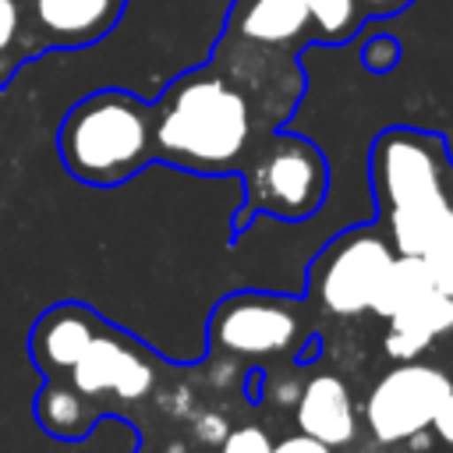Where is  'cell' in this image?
I'll list each match as a JSON object with an SVG mask.
<instances>
[{"mask_svg":"<svg viewBox=\"0 0 453 453\" xmlns=\"http://www.w3.org/2000/svg\"><path fill=\"white\" fill-rule=\"evenodd\" d=\"M64 170L88 188H117L152 159V103L127 88H99L78 99L57 131Z\"/></svg>","mask_w":453,"mask_h":453,"instance_id":"3957f363","label":"cell"},{"mask_svg":"<svg viewBox=\"0 0 453 453\" xmlns=\"http://www.w3.org/2000/svg\"><path fill=\"white\" fill-rule=\"evenodd\" d=\"M308 333L304 304L283 294L241 290L226 294L209 315V347L223 357L287 354Z\"/></svg>","mask_w":453,"mask_h":453,"instance_id":"8992f818","label":"cell"},{"mask_svg":"<svg viewBox=\"0 0 453 453\" xmlns=\"http://www.w3.org/2000/svg\"><path fill=\"white\" fill-rule=\"evenodd\" d=\"M219 453H273V442L258 425H241L223 435Z\"/></svg>","mask_w":453,"mask_h":453,"instance_id":"d6986e66","label":"cell"},{"mask_svg":"<svg viewBox=\"0 0 453 453\" xmlns=\"http://www.w3.org/2000/svg\"><path fill=\"white\" fill-rule=\"evenodd\" d=\"M273 453H333V446H326V442L297 432V435H287V439L273 442Z\"/></svg>","mask_w":453,"mask_h":453,"instance_id":"ffe728a7","label":"cell"},{"mask_svg":"<svg viewBox=\"0 0 453 453\" xmlns=\"http://www.w3.org/2000/svg\"><path fill=\"white\" fill-rule=\"evenodd\" d=\"M294 418H297V432L326 442V446H347L357 432V414H354V400L350 389L340 375H311L294 400Z\"/></svg>","mask_w":453,"mask_h":453,"instance_id":"8fae6325","label":"cell"},{"mask_svg":"<svg viewBox=\"0 0 453 453\" xmlns=\"http://www.w3.org/2000/svg\"><path fill=\"white\" fill-rule=\"evenodd\" d=\"M226 432H230V428H226V421H223L219 414H216V418H212V414H202L198 425H195V435H198L202 442H223Z\"/></svg>","mask_w":453,"mask_h":453,"instance_id":"603a6c76","label":"cell"},{"mask_svg":"<svg viewBox=\"0 0 453 453\" xmlns=\"http://www.w3.org/2000/svg\"><path fill=\"white\" fill-rule=\"evenodd\" d=\"M361 64L365 71L372 74H389L396 64H400V42L393 35H372L365 46H361Z\"/></svg>","mask_w":453,"mask_h":453,"instance_id":"ac0fdd59","label":"cell"},{"mask_svg":"<svg viewBox=\"0 0 453 453\" xmlns=\"http://www.w3.org/2000/svg\"><path fill=\"white\" fill-rule=\"evenodd\" d=\"M28 57H35V50H32V42L25 35L21 0H0V85Z\"/></svg>","mask_w":453,"mask_h":453,"instance_id":"e0dca14e","label":"cell"},{"mask_svg":"<svg viewBox=\"0 0 453 453\" xmlns=\"http://www.w3.org/2000/svg\"><path fill=\"white\" fill-rule=\"evenodd\" d=\"M106 326V319H99L92 308L78 304V301H64L53 304L50 311H42L28 333V354L32 365L46 375V379H64L74 361L92 347V340L99 336V329Z\"/></svg>","mask_w":453,"mask_h":453,"instance_id":"30bf717a","label":"cell"},{"mask_svg":"<svg viewBox=\"0 0 453 453\" xmlns=\"http://www.w3.org/2000/svg\"><path fill=\"white\" fill-rule=\"evenodd\" d=\"M244 173V209L237 216V226H244L251 216L269 212L276 219H308L329 188V166L301 134L276 131L262 145L251 149Z\"/></svg>","mask_w":453,"mask_h":453,"instance_id":"277c9868","label":"cell"},{"mask_svg":"<svg viewBox=\"0 0 453 453\" xmlns=\"http://www.w3.org/2000/svg\"><path fill=\"white\" fill-rule=\"evenodd\" d=\"M35 421L53 435V439H64V442H78L88 435V428L96 425L99 411L92 407L88 396H81L67 379H46L42 389L35 393Z\"/></svg>","mask_w":453,"mask_h":453,"instance_id":"5bb4252c","label":"cell"},{"mask_svg":"<svg viewBox=\"0 0 453 453\" xmlns=\"http://www.w3.org/2000/svg\"><path fill=\"white\" fill-rule=\"evenodd\" d=\"M127 0H21L25 35L35 53L81 50L113 32Z\"/></svg>","mask_w":453,"mask_h":453,"instance_id":"9c48e42d","label":"cell"},{"mask_svg":"<svg viewBox=\"0 0 453 453\" xmlns=\"http://www.w3.org/2000/svg\"><path fill=\"white\" fill-rule=\"evenodd\" d=\"M393 255L396 251L382 226H354L336 234L308 269V290L315 304L340 319L368 311Z\"/></svg>","mask_w":453,"mask_h":453,"instance_id":"5b68a950","label":"cell"},{"mask_svg":"<svg viewBox=\"0 0 453 453\" xmlns=\"http://www.w3.org/2000/svg\"><path fill=\"white\" fill-rule=\"evenodd\" d=\"M357 4V11L365 14V18H393V14H400L411 0H354Z\"/></svg>","mask_w":453,"mask_h":453,"instance_id":"44dd1931","label":"cell"},{"mask_svg":"<svg viewBox=\"0 0 453 453\" xmlns=\"http://www.w3.org/2000/svg\"><path fill=\"white\" fill-rule=\"evenodd\" d=\"M156 159L191 173H234L255 149L248 96L212 64L184 71L152 103Z\"/></svg>","mask_w":453,"mask_h":453,"instance_id":"6da1fadb","label":"cell"},{"mask_svg":"<svg viewBox=\"0 0 453 453\" xmlns=\"http://www.w3.org/2000/svg\"><path fill=\"white\" fill-rule=\"evenodd\" d=\"M81 396L99 400L113 396L120 403H134L152 393L156 386V365L149 357V347L138 340L117 333L110 322L99 329L92 347L74 361V368L64 375Z\"/></svg>","mask_w":453,"mask_h":453,"instance_id":"ba28073f","label":"cell"},{"mask_svg":"<svg viewBox=\"0 0 453 453\" xmlns=\"http://www.w3.org/2000/svg\"><path fill=\"white\" fill-rule=\"evenodd\" d=\"M428 290H432V276H428L425 262L418 255H393V262L386 265V273L379 280V290H375L368 311L382 315V319H393L400 308L425 297Z\"/></svg>","mask_w":453,"mask_h":453,"instance_id":"9a60e30c","label":"cell"},{"mask_svg":"<svg viewBox=\"0 0 453 453\" xmlns=\"http://www.w3.org/2000/svg\"><path fill=\"white\" fill-rule=\"evenodd\" d=\"M446 142L428 131L389 127L372 145V188L396 255H418L453 241Z\"/></svg>","mask_w":453,"mask_h":453,"instance_id":"7a4b0ae2","label":"cell"},{"mask_svg":"<svg viewBox=\"0 0 453 453\" xmlns=\"http://www.w3.org/2000/svg\"><path fill=\"white\" fill-rule=\"evenodd\" d=\"M453 329V297L428 290L425 297L411 301L389 319V333L382 340L386 354L396 361H414L418 354L428 350L432 340L446 336Z\"/></svg>","mask_w":453,"mask_h":453,"instance_id":"4fadbf2b","label":"cell"},{"mask_svg":"<svg viewBox=\"0 0 453 453\" xmlns=\"http://www.w3.org/2000/svg\"><path fill=\"white\" fill-rule=\"evenodd\" d=\"M304 7H308L315 39L333 42V46L354 39L365 25V14L357 11L354 0H304Z\"/></svg>","mask_w":453,"mask_h":453,"instance_id":"2e32d148","label":"cell"},{"mask_svg":"<svg viewBox=\"0 0 453 453\" xmlns=\"http://www.w3.org/2000/svg\"><path fill=\"white\" fill-rule=\"evenodd\" d=\"M432 428H435V435H439L446 446H453V389H449V396L442 400V407L435 411Z\"/></svg>","mask_w":453,"mask_h":453,"instance_id":"7402d4cb","label":"cell"},{"mask_svg":"<svg viewBox=\"0 0 453 453\" xmlns=\"http://www.w3.org/2000/svg\"><path fill=\"white\" fill-rule=\"evenodd\" d=\"M453 382L442 368L425 361H400L389 368L365 400V425L375 442L393 446L432 428L435 411L449 396Z\"/></svg>","mask_w":453,"mask_h":453,"instance_id":"52a82bcc","label":"cell"},{"mask_svg":"<svg viewBox=\"0 0 453 453\" xmlns=\"http://www.w3.org/2000/svg\"><path fill=\"white\" fill-rule=\"evenodd\" d=\"M234 25L248 46L265 53H294L311 35V18L304 0H244Z\"/></svg>","mask_w":453,"mask_h":453,"instance_id":"7c38bea8","label":"cell"}]
</instances>
